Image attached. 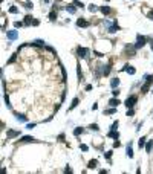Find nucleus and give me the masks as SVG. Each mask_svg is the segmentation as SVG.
I'll return each mask as SVG.
<instances>
[{
	"label": "nucleus",
	"mask_w": 153,
	"mask_h": 174,
	"mask_svg": "<svg viewBox=\"0 0 153 174\" xmlns=\"http://www.w3.org/2000/svg\"><path fill=\"white\" fill-rule=\"evenodd\" d=\"M136 101H138V98H136V96L127 98V99H126V105H127V109H129V107H133V105L136 104Z\"/></svg>",
	"instance_id": "nucleus-1"
},
{
	"label": "nucleus",
	"mask_w": 153,
	"mask_h": 174,
	"mask_svg": "<svg viewBox=\"0 0 153 174\" xmlns=\"http://www.w3.org/2000/svg\"><path fill=\"white\" fill-rule=\"evenodd\" d=\"M144 44H146V38L141 35H138V41H136V44H135V49H139V47H142Z\"/></svg>",
	"instance_id": "nucleus-2"
},
{
	"label": "nucleus",
	"mask_w": 153,
	"mask_h": 174,
	"mask_svg": "<svg viewBox=\"0 0 153 174\" xmlns=\"http://www.w3.org/2000/svg\"><path fill=\"white\" fill-rule=\"evenodd\" d=\"M89 22H86L84 18H80V20H77V26H80V28H89Z\"/></svg>",
	"instance_id": "nucleus-3"
},
{
	"label": "nucleus",
	"mask_w": 153,
	"mask_h": 174,
	"mask_svg": "<svg viewBox=\"0 0 153 174\" xmlns=\"http://www.w3.org/2000/svg\"><path fill=\"white\" fill-rule=\"evenodd\" d=\"M87 53H89L87 49H84V47H78V55H80L81 58H87Z\"/></svg>",
	"instance_id": "nucleus-4"
},
{
	"label": "nucleus",
	"mask_w": 153,
	"mask_h": 174,
	"mask_svg": "<svg viewBox=\"0 0 153 174\" xmlns=\"http://www.w3.org/2000/svg\"><path fill=\"white\" fill-rule=\"evenodd\" d=\"M6 37L9 40H15V38H17V32H15V31H9V32H6Z\"/></svg>",
	"instance_id": "nucleus-5"
},
{
	"label": "nucleus",
	"mask_w": 153,
	"mask_h": 174,
	"mask_svg": "<svg viewBox=\"0 0 153 174\" xmlns=\"http://www.w3.org/2000/svg\"><path fill=\"white\" fill-rule=\"evenodd\" d=\"M20 142H24V144H28V142H34V138H32V136H23V138L20 139Z\"/></svg>",
	"instance_id": "nucleus-6"
},
{
	"label": "nucleus",
	"mask_w": 153,
	"mask_h": 174,
	"mask_svg": "<svg viewBox=\"0 0 153 174\" xmlns=\"http://www.w3.org/2000/svg\"><path fill=\"white\" fill-rule=\"evenodd\" d=\"M109 104L112 105V107H116V105H119V99H118L116 96H115V98H112V99L109 101Z\"/></svg>",
	"instance_id": "nucleus-7"
},
{
	"label": "nucleus",
	"mask_w": 153,
	"mask_h": 174,
	"mask_svg": "<svg viewBox=\"0 0 153 174\" xmlns=\"http://www.w3.org/2000/svg\"><path fill=\"white\" fill-rule=\"evenodd\" d=\"M109 72H110V64H107V66H104V67H103V70H101V73L103 75H109Z\"/></svg>",
	"instance_id": "nucleus-8"
},
{
	"label": "nucleus",
	"mask_w": 153,
	"mask_h": 174,
	"mask_svg": "<svg viewBox=\"0 0 153 174\" xmlns=\"http://www.w3.org/2000/svg\"><path fill=\"white\" fill-rule=\"evenodd\" d=\"M124 70H126L127 73H130V75H133V73L136 72V70H135L133 67H132V66H126V67H124Z\"/></svg>",
	"instance_id": "nucleus-9"
},
{
	"label": "nucleus",
	"mask_w": 153,
	"mask_h": 174,
	"mask_svg": "<svg viewBox=\"0 0 153 174\" xmlns=\"http://www.w3.org/2000/svg\"><path fill=\"white\" fill-rule=\"evenodd\" d=\"M100 11L103 12V14H106V15H107V14H110V12H112V9H110L109 6H103V8H101Z\"/></svg>",
	"instance_id": "nucleus-10"
},
{
	"label": "nucleus",
	"mask_w": 153,
	"mask_h": 174,
	"mask_svg": "<svg viewBox=\"0 0 153 174\" xmlns=\"http://www.w3.org/2000/svg\"><path fill=\"white\" fill-rule=\"evenodd\" d=\"M15 116H17V119L20 122H26V116L22 115V113H15Z\"/></svg>",
	"instance_id": "nucleus-11"
},
{
	"label": "nucleus",
	"mask_w": 153,
	"mask_h": 174,
	"mask_svg": "<svg viewBox=\"0 0 153 174\" xmlns=\"http://www.w3.org/2000/svg\"><path fill=\"white\" fill-rule=\"evenodd\" d=\"M18 134H20V131H8V138H15Z\"/></svg>",
	"instance_id": "nucleus-12"
},
{
	"label": "nucleus",
	"mask_w": 153,
	"mask_h": 174,
	"mask_svg": "<svg viewBox=\"0 0 153 174\" xmlns=\"http://www.w3.org/2000/svg\"><path fill=\"white\" fill-rule=\"evenodd\" d=\"M81 133H83V128H81V127H77L75 130H73V134H75V136H78V134H81Z\"/></svg>",
	"instance_id": "nucleus-13"
},
{
	"label": "nucleus",
	"mask_w": 153,
	"mask_h": 174,
	"mask_svg": "<svg viewBox=\"0 0 153 174\" xmlns=\"http://www.w3.org/2000/svg\"><path fill=\"white\" fill-rule=\"evenodd\" d=\"M110 84H112V87H118V84H119V80H118V78H113Z\"/></svg>",
	"instance_id": "nucleus-14"
},
{
	"label": "nucleus",
	"mask_w": 153,
	"mask_h": 174,
	"mask_svg": "<svg viewBox=\"0 0 153 174\" xmlns=\"http://www.w3.org/2000/svg\"><path fill=\"white\" fill-rule=\"evenodd\" d=\"M127 156H129V157H133V150H132V147H130V145L127 147Z\"/></svg>",
	"instance_id": "nucleus-15"
},
{
	"label": "nucleus",
	"mask_w": 153,
	"mask_h": 174,
	"mask_svg": "<svg viewBox=\"0 0 153 174\" xmlns=\"http://www.w3.org/2000/svg\"><path fill=\"white\" fill-rule=\"evenodd\" d=\"M109 136H110V138H115V139H118V133H116L115 130H112V131H110V133H109Z\"/></svg>",
	"instance_id": "nucleus-16"
},
{
	"label": "nucleus",
	"mask_w": 153,
	"mask_h": 174,
	"mask_svg": "<svg viewBox=\"0 0 153 174\" xmlns=\"http://www.w3.org/2000/svg\"><path fill=\"white\" fill-rule=\"evenodd\" d=\"M144 144H146V138H141V139H139V142H138L139 148H142V147H144Z\"/></svg>",
	"instance_id": "nucleus-17"
},
{
	"label": "nucleus",
	"mask_w": 153,
	"mask_h": 174,
	"mask_svg": "<svg viewBox=\"0 0 153 174\" xmlns=\"http://www.w3.org/2000/svg\"><path fill=\"white\" fill-rule=\"evenodd\" d=\"M77 105H78V98H75V99L72 101V105H71V109H75Z\"/></svg>",
	"instance_id": "nucleus-18"
},
{
	"label": "nucleus",
	"mask_w": 153,
	"mask_h": 174,
	"mask_svg": "<svg viewBox=\"0 0 153 174\" xmlns=\"http://www.w3.org/2000/svg\"><path fill=\"white\" fill-rule=\"evenodd\" d=\"M67 11L71 12V14H73V12H75V6H73V5H69L67 6Z\"/></svg>",
	"instance_id": "nucleus-19"
},
{
	"label": "nucleus",
	"mask_w": 153,
	"mask_h": 174,
	"mask_svg": "<svg viewBox=\"0 0 153 174\" xmlns=\"http://www.w3.org/2000/svg\"><path fill=\"white\" fill-rule=\"evenodd\" d=\"M97 167V160H90L89 162V168H95Z\"/></svg>",
	"instance_id": "nucleus-20"
},
{
	"label": "nucleus",
	"mask_w": 153,
	"mask_h": 174,
	"mask_svg": "<svg viewBox=\"0 0 153 174\" xmlns=\"http://www.w3.org/2000/svg\"><path fill=\"white\" fill-rule=\"evenodd\" d=\"M49 17H51V20H55V18H57V12H54V11H52L51 14H49Z\"/></svg>",
	"instance_id": "nucleus-21"
},
{
	"label": "nucleus",
	"mask_w": 153,
	"mask_h": 174,
	"mask_svg": "<svg viewBox=\"0 0 153 174\" xmlns=\"http://www.w3.org/2000/svg\"><path fill=\"white\" fill-rule=\"evenodd\" d=\"M15 60H17V55H15V53H14V55H12V57L9 58V61H8V63H14Z\"/></svg>",
	"instance_id": "nucleus-22"
},
{
	"label": "nucleus",
	"mask_w": 153,
	"mask_h": 174,
	"mask_svg": "<svg viewBox=\"0 0 153 174\" xmlns=\"http://www.w3.org/2000/svg\"><path fill=\"white\" fill-rule=\"evenodd\" d=\"M9 12H12V14H17V12H18V9H17L15 6H12L11 9H9Z\"/></svg>",
	"instance_id": "nucleus-23"
},
{
	"label": "nucleus",
	"mask_w": 153,
	"mask_h": 174,
	"mask_svg": "<svg viewBox=\"0 0 153 174\" xmlns=\"http://www.w3.org/2000/svg\"><path fill=\"white\" fill-rule=\"evenodd\" d=\"M152 142H153V140H150V142H148V144H147V147H146L148 153H150V151H152Z\"/></svg>",
	"instance_id": "nucleus-24"
},
{
	"label": "nucleus",
	"mask_w": 153,
	"mask_h": 174,
	"mask_svg": "<svg viewBox=\"0 0 153 174\" xmlns=\"http://www.w3.org/2000/svg\"><path fill=\"white\" fill-rule=\"evenodd\" d=\"M73 3H75L77 6H80V8H83V3L80 2V0H73Z\"/></svg>",
	"instance_id": "nucleus-25"
},
{
	"label": "nucleus",
	"mask_w": 153,
	"mask_h": 174,
	"mask_svg": "<svg viewBox=\"0 0 153 174\" xmlns=\"http://www.w3.org/2000/svg\"><path fill=\"white\" fill-rule=\"evenodd\" d=\"M115 113V109H110V110H106V115H112Z\"/></svg>",
	"instance_id": "nucleus-26"
},
{
	"label": "nucleus",
	"mask_w": 153,
	"mask_h": 174,
	"mask_svg": "<svg viewBox=\"0 0 153 174\" xmlns=\"http://www.w3.org/2000/svg\"><path fill=\"white\" fill-rule=\"evenodd\" d=\"M110 157H112V151H107L106 153V159H110Z\"/></svg>",
	"instance_id": "nucleus-27"
},
{
	"label": "nucleus",
	"mask_w": 153,
	"mask_h": 174,
	"mask_svg": "<svg viewBox=\"0 0 153 174\" xmlns=\"http://www.w3.org/2000/svg\"><path fill=\"white\" fill-rule=\"evenodd\" d=\"M89 11H97V6H95V5H90L89 6Z\"/></svg>",
	"instance_id": "nucleus-28"
},
{
	"label": "nucleus",
	"mask_w": 153,
	"mask_h": 174,
	"mask_svg": "<svg viewBox=\"0 0 153 174\" xmlns=\"http://www.w3.org/2000/svg\"><path fill=\"white\" fill-rule=\"evenodd\" d=\"M24 20H26V22H24V24H29L32 18H31V17H26V18H24Z\"/></svg>",
	"instance_id": "nucleus-29"
},
{
	"label": "nucleus",
	"mask_w": 153,
	"mask_h": 174,
	"mask_svg": "<svg viewBox=\"0 0 153 174\" xmlns=\"http://www.w3.org/2000/svg\"><path fill=\"white\" fill-rule=\"evenodd\" d=\"M22 24H23V23H20V22H15V23H14V26H15V28H20Z\"/></svg>",
	"instance_id": "nucleus-30"
},
{
	"label": "nucleus",
	"mask_w": 153,
	"mask_h": 174,
	"mask_svg": "<svg viewBox=\"0 0 153 174\" xmlns=\"http://www.w3.org/2000/svg\"><path fill=\"white\" fill-rule=\"evenodd\" d=\"M5 102H6L8 105H9V98H8V95H5Z\"/></svg>",
	"instance_id": "nucleus-31"
},
{
	"label": "nucleus",
	"mask_w": 153,
	"mask_h": 174,
	"mask_svg": "<svg viewBox=\"0 0 153 174\" xmlns=\"http://www.w3.org/2000/svg\"><path fill=\"white\" fill-rule=\"evenodd\" d=\"M127 116H133V110H127Z\"/></svg>",
	"instance_id": "nucleus-32"
},
{
	"label": "nucleus",
	"mask_w": 153,
	"mask_h": 174,
	"mask_svg": "<svg viewBox=\"0 0 153 174\" xmlns=\"http://www.w3.org/2000/svg\"><path fill=\"white\" fill-rule=\"evenodd\" d=\"M90 128H92V130H95V131H97V130H98V125H95V124H93V125H90Z\"/></svg>",
	"instance_id": "nucleus-33"
},
{
	"label": "nucleus",
	"mask_w": 153,
	"mask_h": 174,
	"mask_svg": "<svg viewBox=\"0 0 153 174\" xmlns=\"http://www.w3.org/2000/svg\"><path fill=\"white\" fill-rule=\"evenodd\" d=\"M118 93H119L118 90H113V92H112V95H113V96H118Z\"/></svg>",
	"instance_id": "nucleus-34"
},
{
	"label": "nucleus",
	"mask_w": 153,
	"mask_h": 174,
	"mask_svg": "<svg viewBox=\"0 0 153 174\" xmlns=\"http://www.w3.org/2000/svg\"><path fill=\"white\" fill-rule=\"evenodd\" d=\"M118 127V121L116 122H113V125H112V128H113V130H115V128H116Z\"/></svg>",
	"instance_id": "nucleus-35"
},
{
	"label": "nucleus",
	"mask_w": 153,
	"mask_h": 174,
	"mask_svg": "<svg viewBox=\"0 0 153 174\" xmlns=\"http://www.w3.org/2000/svg\"><path fill=\"white\" fill-rule=\"evenodd\" d=\"M148 18H153V11H150V12H148Z\"/></svg>",
	"instance_id": "nucleus-36"
},
{
	"label": "nucleus",
	"mask_w": 153,
	"mask_h": 174,
	"mask_svg": "<svg viewBox=\"0 0 153 174\" xmlns=\"http://www.w3.org/2000/svg\"><path fill=\"white\" fill-rule=\"evenodd\" d=\"M152 93H153V90H152Z\"/></svg>",
	"instance_id": "nucleus-37"
}]
</instances>
